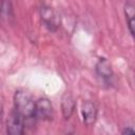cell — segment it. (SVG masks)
I'll use <instances>...</instances> for the list:
<instances>
[{"mask_svg":"<svg viewBox=\"0 0 135 135\" xmlns=\"http://www.w3.org/2000/svg\"><path fill=\"white\" fill-rule=\"evenodd\" d=\"M14 111L23 119L35 120V100L25 90H17L14 95Z\"/></svg>","mask_w":135,"mask_h":135,"instance_id":"cell-1","label":"cell"},{"mask_svg":"<svg viewBox=\"0 0 135 135\" xmlns=\"http://www.w3.org/2000/svg\"><path fill=\"white\" fill-rule=\"evenodd\" d=\"M5 6L6 7H4L3 2H2L1 5H0V14L3 17H9L11 16V13H12V5H11L9 2H6L5 3Z\"/></svg>","mask_w":135,"mask_h":135,"instance_id":"cell-9","label":"cell"},{"mask_svg":"<svg viewBox=\"0 0 135 135\" xmlns=\"http://www.w3.org/2000/svg\"><path fill=\"white\" fill-rule=\"evenodd\" d=\"M97 107L92 101H84L81 105V115L82 120L86 126H92L97 119Z\"/></svg>","mask_w":135,"mask_h":135,"instance_id":"cell-5","label":"cell"},{"mask_svg":"<svg viewBox=\"0 0 135 135\" xmlns=\"http://www.w3.org/2000/svg\"><path fill=\"white\" fill-rule=\"evenodd\" d=\"M39 12L41 21L44 26L51 32H56L60 26V17L58 13L52 6L46 4H42L39 8Z\"/></svg>","mask_w":135,"mask_h":135,"instance_id":"cell-2","label":"cell"},{"mask_svg":"<svg viewBox=\"0 0 135 135\" xmlns=\"http://www.w3.org/2000/svg\"><path fill=\"white\" fill-rule=\"evenodd\" d=\"M1 116H2V111H1V107H0V122H1Z\"/></svg>","mask_w":135,"mask_h":135,"instance_id":"cell-11","label":"cell"},{"mask_svg":"<svg viewBox=\"0 0 135 135\" xmlns=\"http://www.w3.org/2000/svg\"><path fill=\"white\" fill-rule=\"evenodd\" d=\"M24 126L25 122L23 121V119L15 111H13L6 122L7 135H26Z\"/></svg>","mask_w":135,"mask_h":135,"instance_id":"cell-4","label":"cell"},{"mask_svg":"<svg viewBox=\"0 0 135 135\" xmlns=\"http://www.w3.org/2000/svg\"><path fill=\"white\" fill-rule=\"evenodd\" d=\"M53 118L54 108L52 102L45 97H40L35 100V120L51 121Z\"/></svg>","mask_w":135,"mask_h":135,"instance_id":"cell-3","label":"cell"},{"mask_svg":"<svg viewBox=\"0 0 135 135\" xmlns=\"http://www.w3.org/2000/svg\"><path fill=\"white\" fill-rule=\"evenodd\" d=\"M124 15L128 21V27L130 31L131 35H134V16H135V12H134V3L132 1H128L124 4Z\"/></svg>","mask_w":135,"mask_h":135,"instance_id":"cell-8","label":"cell"},{"mask_svg":"<svg viewBox=\"0 0 135 135\" xmlns=\"http://www.w3.org/2000/svg\"><path fill=\"white\" fill-rule=\"evenodd\" d=\"M121 135H135V133H134V130L131 127H128V128H126L122 131V134Z\"/></svg>","mask_w":135,"mask_h":135,"instance_id":"cell-10","label":"cell"},{"mask_svg":"<svg viewBox=\"0 0 135 135\" xmlns=\"http://www.w3.org/2000/svg\"><path fill=\"white\" fill-rule=\"evenodd\" d=\"M95 70H96L97 75L99 77H101L103 81L111 82V80H112V78L114 76V73H113L111 63L109 62V60L107 58H103V57L99 58L97 63H96Z\"/></svg>","mask_w":135,"mask_h":135,"instance_id":"cell-6","label":"cell"},{"mask_svg":"<svg viewBox=\"0 0 135 135\" xmlns=\"http://www.w3.org/2000/svg\"><path fill=\"white\" fill-rule=\"evenodd\" d=\"M75 107H76V102L73 96L68 92L64 93L61 98V112L64 119H69L73 115Z\"/></svg>","mask_w":135,"mask_h":135,"instance_id":"cell-7","label":"cell"}]
</instances>
